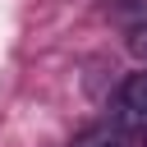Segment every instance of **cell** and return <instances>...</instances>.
<instances>
[{"label":"cell","instance_id":"3","mask_svg":"<svg viewBox=\"0 0 147 147\" xmlns=\"http://www.w3.org/2000/svg\"><path fill=\"white\" fill-rule=\"evenodd\" d=\"M133 51H138V55H147V23L133 32Z\"/></svg>","mask_w":147,"mask_h":147},{"label":"cell","instance_id":"1","mask_svg":"<svg viewBox=\"0 0 147 147\" xmlns=\"http://www.w3.org/2000/svg\"><path fill=\"white\" fill-rule=\"evenodd\" d=\"M115 106H119V129H142L147 133V74H129Z\"/></svg>","mask_w":147,"mask_h":147},{"label":"cell","instance_id":"4","mask_svg":"<svg viewBox=\"0 0 147 147\" xmlns=\"http://www.w3.org/2000/svg\"><path fill=\"white\" fill-rule=\"evenodd\" d=\"M142 138H147V133H142Z\"/></svg>","mask_w":147,"mask_h":147},{"label":"cell","instance_id":"2","mask_svg":"<svg viewBox=\"0 0 147 147\" xmlns=\"http://www.w3.org/2000/svg\"><path fill=\"white\" fill-rule=\"evenodd\" d=\"M69 147H124V133H119V124H92V129L74 133Z\"/></svg>","mask_w":147,"mask_h":147}]
</instances>
